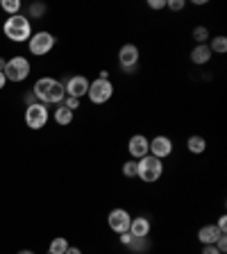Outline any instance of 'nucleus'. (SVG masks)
Instances as JSON below:
<instances>
[{
    "label": "nucleus",
    "instance_id": "nucleus-1",
    "mask_svg": "<svg viewBox=\"0 0 227 254\" xmlns=\"http://www.w3.org/2000/svg\"><path fill=\"white\" fill-rule=\"evenodd\" d=\"M34 95L41 105H62L64 98H66V91H64V82L55 77H41L34 82Z\"/></svg>",
    "mask_w": 227,
    "mask_h": 254
},
{
    "label": "nucleus",
    "instance_id": "nucleus-2",
    "mask_svg": "<svg viewBox=\"0 0 227 254\" xmlns=\"http://www.w3.org/2000/svg\"><path fill=\"white\" fill-rule=\"evenodd\" d=\"M2 32L9 41H16V43H23V41H30L32 37V25H30V18L23 14H16V16H9L2 25Z\"/></svg>",
    "mask_w": 227,
    "mask_h": 254
},
{
    "label": "nucleus",
    "instance_id": "nucleus-3",
    "mask_svg": "<svg viewBox=\"0 0 227 254\" xmlns=\"http://www.w3.org/2000/svg\"><path fill=\"white\" fill-rule=\"evenodd\" d=\"M161 175H164V164H161V159L148 154V157H143L137 161V177H141V182H146V184L157 182Z\"/></svg>",
    "mask_w": 227,
    "mask_h": 254
},
{
    "label": "nucleus",
    "instance_id": "nucleus-4",
    "mask_svg": "<svg viewBox=\"0 0 227 254\" xmlns=\"http://www.w3.org/2000/svg\"><path fill=\"white\" fill-rule=\"evenodd\" d=\"M27 48H30V55H34V57H43V55H48L55 48V37L46 30L34 32V34L30 37V41H27Z\"/></svg>",
    "mask_w": 227,
    "mask_h": 254
},
{
    "label": "nucleus",
    "instance_id": "nucleus-5",
    "mask_svg": "<svg viewBox=\"0 0 227 254\" xmlns=\"http://www.w3.org/2000/svg\"><path fill=\"white\" fill-rule=\"evenodd\" d=\"M89 100L93 105H105V102L111 100V95H114V84H111L109 79H93L89 82Z\"/></svg>",
    "mask_w": 227,
    "mask_h": 254
},
{
    "label": "nucleus",
    "instance_id": "nucleus-6",
    "mask_svg": "<svg viewBox=\"0 0 227 254\" xmlns=\"http://www.w3.org/2000/svg\"><path fill=\"white\" fill-rule=\"evenodd\" d=\"M2 73H5L7 82H23V79H27V75H30V62H27L25 57H14L5 64V70H2Z\"/></svg>",
    "mask_w": 227,
    "mask_h": 254
},
{
    "label": "nucleus",
    "instance_id": "nucleus-7",
    "mask_svg": "<svg viewBox=\"0 0 227 254\" xmlns=\"http://www.w3.org/2000/svg\"><path fill=\"white\" fill-rule=\"evenodd\" d=\"M48 107L41 105V102H34V105H27L25 107V125L30 127V129H41V127H46L48 123Z\"/></svg>",
    "mask_w": 227,
    "mask_h": 254
},
{
    "label": "nucleus",
    "instance_id": "nucleus-8",
    "mask_svg": "<svg viewBox=\"0 0 227 254\" xmlns=\"http://www.w3.org/2000/svg\"><path fill=\"white\" fill-rule=\"evenodd\" d=\"M139 59H141V55H139V48L134 46V43H125V46L118 50V64H121V68L125 70L127 75L137 73Z\"/></svg>",
    "mask_w": 227,
    "mask_h": 254
},
{
    "label": "nucleus",
    "instance_id": "nucleus-9",
    "mask_svg": "<svg viewBox=\"0 0 227 254\" xmlns=\"http://www.w3.org/2000/svg\"><path fill=\"white\" fill-rule=\"evenodd\" d=\"M64 91H66V95L79 100V98H84L89 93V79L84 75H73V77H69L64 82Z\"/></svg>",
    "mask_w": 227,
    "mask_h": 254
},
{
    "label": "nucleus",
    "instance_id": "nucleus-10",
    "mask_svg": "<svg viewBox=\"0 0 227 254\" xmlns=\"http://www.w3.org/2000/svg\"><path fill=\"white\" fill-rule=\"evenodd\" d=\"M130 222H132V216L125 211V209H114V211H109V216H107V225H109L111 232L116 234H123L130 229Z\"/></svg>",
    "mask_w": 227,
    "mask_h": 254
},
{
    "label": "nucleus",
    "instance_id": "nucleus-11",
    "mask_svg": "<svg viewBox=\"0 0 227 254\" xmlns=\"http://www.w3.org/2000/svg\"><path fill=\"white\" fill-rule=\"evenodd\" d=\"M127 152H130V157H132L134 161L148 157L150 154V138H146L143 134H134V136L130 138V143H127Z\"/></svg>",
    "mask_w": 227,
    "mask_h": 254
},
{
    "label": "nucleus",
    "instance_id": "nucleus-12",
    "mask_svg": "<svg viewBox=\"0 0 227 254\" xmlns=\"http://www.w3.org/2000/svg\"><path fill=\"white\" fill-rule=\"evenodd\" d=\"M150 154L164 161L166 157L173 154V141H170L168 136H154L152 141H150Z\"/></svg>",
    "mask_w": 227,
    "mask_h": 254
},
{
    "label": "nucleus",
    "instance_id": "nucleus-13",
    "mask_svg": "<svg viewBox=\"0 0 227 254\" xmlns=\"http://www.w3.org/2000/svg\"><path fill=\"white\" fill-rule=\"evenodd\" d=\"M150 229H152V225H150L148 218L139 216V218H132V222H130V229H127V232L132 234L134 238H148Z\"/></svg>",
    "mask_w": 227,
    "mask_h": 254
},
{
    "label": "nucleus",
    "instance_id": "nucleus-14",
    "mask_svg": "<svg viewBox=\"0 0 227 254\" xmlns=\"http://www.w3.org/2000/svg\"><path fill=\"white\" fill-rule=\"evenodd\" d=\"M221 236H223V232L216 225H205V227H200V232H198V241H200L202 245H214Z\"/></svg>",
    "mask_w": 227,
    "mask_h": 254
},
{
    "label": "nucleus",
    "instance_id": "nucleus-15",
    "mask_svg": "<svg viewBox=\"0 0 227 254\" xmlns=\"http://www.w3.org/2000/svg\"><path fill=\"white\" fill-rule=\"evenodd\" d=\"M214 57V53L209 50V46L207 43H198L193 50H191V62L198 64V66H202V64H209Z\"/></svg>",
    "mask_w": 227,
    "mask_h": 254
},
{
    "label": "nucleus",
    "instance_id": "nucleus-16",
    "mask_svg": "<svg viewBox=\"0 0 227 254\" xmlns=\"http://www.w3.org/2000/svg\"><path fill=\"white\" fill-rule=\"evenodd\" d=\"M186 148H189V152H193V154H202L207 150V141L200 136V134H193V136H189V141H186Z\"/></svg>",
    "mask_w": 227,
    "mask_h": 254
},
{
    "label": "nucleus",
    "instance_id": "nucleus-17",
    "mask_svg": "<svg viewBox=\"0 0 227 254\" xmlns=\"http://www.w3.org/2000/svg\"><path fill=\"white\" fill-rule=\"evenodd\" d=\"M55 123L57 125H64V127H69L71 123H73V111L66 109L64 105H59L57 109H55Z\"/></svg>",
    "mask_w": 227,
    "mask_h": 254
},
{
    "label": "nucleus",
    "instance_id": "nucleus-18",
    "mask_svg": "<svg viewBox=\"0 0 227 254\" xmlns=\"http://www.w3.org/2000/svg\"><path fill=\"white\" fill-rule=\"evenodd\" d=\"M66 250H69V241L64 236H57L50 241V248H48V254H66Z\"/></svg>",
    "mask_w": 227,
    "mask_h": 254
},
{
    "label": "nucleus",
    "instance_id": "nucleus-19",
    "mask_svg": "<svg viewBox=\"0 0 227 254\" xmlns=\"http://www.w3.org/2000/svg\"><path fill=\"white\" fill-rule=\"evenodd\" d=\"M207 46H209V50H212V53H218V55L227 53V39L225 37H214L212 41L207 43Z\"/></svg>",
    "mask_w": 227,
    "mask_h": 254
},
{
    "label": "nucleus",
    "instance_id": "nucleus-20",
    "mask_svg": "<svg viewBox=\"0 0 227 254\" xmlns=\"http://www.w3.org/2000/svg\"><path fill=\"white\" fill-rule=\"evenodd\" d=\"M0 7L7 11L9 16H16L18 11H21V0H2L0 2Z\"/></svg>",
    "mask_w": 227,
    "mask_h": 254
},
{
    "label": "nucleus",
    "instance_id": "nucleus-21",
    "mask_svg": "<svg viewBox=\"0 0 227 254\" xmlns=\"http://www.w3.org/2000/svg\"><path fill=\"white\" fill-rule=\"evenodd\" d=\"M193 39H196L198 43H207V39H209V30H207L205 25L193 27Z\"/></svg>",
    "mask_w": 227,
    "mask_h": 254
},
{
    "label": "nucleus",
    "instance_id": "nucleus-22",
    "mask_svg": "<svg viewBox=\"0 0 227 254\" xmlns=\"http://www.w3.org/2000/svg\"><path fill=\"white\" fill-rule=\"evenodd\" d=\"M127 248H130V252H141V250H146L148 248V238H132V243L127 245Z\"/></svg>",
    "mask_w": 227,
    "mask_h": 254
},
{
    "label": "nucleus",
    "instance_id": "nucleus-23",
    "mask_svg": "<svg viewBox=\"0 0 227 254\" xmlns=\"http://www.w3.org/2000/svg\"><path fill=\"white\" fill-rule=\"evenodd\" d=\"M123 175H125V177H137V161H125V164H123Z\"/></svg>",
    "mask_w": 227,
    "mask_h": 254
},
{
    "label": "nucleus",
    "instance_id": "nucleus-24",
    "mask_svg": "<svg viewBox=\"0 0 227 254\" xmlns=\"http://www.w3.org/2000/svg\"><path fill=\"white\" fill-rule=\"evenodd\" d=\"M62 105L66 107V109H71V111L79 109V100H77V98H71V95H66V98H64V102H62Z\"/></svg>",
    "mask_w": 227,
    "mask_h": 254
},
{
    "label": "nucleus",
    "instance_id": "nucleus-25",
    "mask_svg": "<svg viewBox=\"0 0 227 254\" xmlns=\"http://www.w3.org/2000/svg\"><path fill=\"white\" fill-rule=\"evenodd\" d=\"M46 14V5H30V16L32 18H41Z\"/></svg>",
    "mask_w": 227,
    "mask_h": 254
},
{
    "label": "nucleus",
    "instance_id": "nucleus-26",
    "mask_svg": "<svg viewBox=\"0 0 227 254\" xmlns=\"http://www.w3.org/2000/svg\"><path fill=\"white\" fill-rule=\"evenodd\" d=\"M184 0H166V7H168V9H173V11H182L184 9Z\"/></svg>",
    "mask_w": 227,
    "mask_h": 254
},
{
    "label": "nucleus",
    "instance_id": "nucleus-27",
    "mask_svg": "<svg viewBox=\"0 0 227 254\" xmlns=\"http://www.w3.org/2000/svg\"><path fill=\"white\" fill-rule=\"evenodd\" d=\"M214 245H216V250H218L221 254H225V252H227V236H225V234H223V236L218 238V241H216Z\"/></svg>",
    "mask_w": 227,
    "mask_h": 254
},
{
    "label": "nucleus",
    "instance_id": "nucleus-28",
    "mask_svg": "<svg viewBox=\"0 0 227 254\" xmlns=\"http://www.w3.org/2000/svg\"><path fill=\"white\" fill-rule=\"evenodd\" d=\"M132 234H130V232H123V234H118V241H121V245H125V248H127V245H130V243H132Z\"/></svg>",
    "mask_w": 227,
    "mask_h": 254
},
{
    "label": "nucleus",
    "instance_id": "nucleus-29",
    "mask_svg": "<svg viewBox=\"0 0 227 254\" xmlns=\"http://www.w3.org/2000/svg\"><path fill=\"white\" fill-rule=\"evenodd\" d=\"M148 7H150V9H164V7H166V0H150V2H148Z\"/></svg>",
    "mask_w": 227,
    "mask_h": 254
},
{
    "label": "nucleus",
    "instance_id": "nucleus-30",
    "mask_svg": "<svg viewBox=\"0 0 227 254\" xmlns=\"http://www.w3.org/2000/svg\"><path fill=\"white\" fill-rule=\"evenodd\" d=\"M216 227H218V229H221V232H223V234H225V232H227V216H221V218H218V222H216Z\"/></svg>",
    "mask_w": 227,
    "mask_h": 254
},
{
    "label": "nucleus",
    "instance_id": "nucleus-31",
    "mask_svg": "<svg viewBox=\"0 0 227 254\" xmlns=\"http://www.w3.org/2000/svg\"><path fill=\"white\" fill-rule=\"evenodd\" d=\"M202 254H221L216 250V245H202Z\"/></svg>",
    "mask_w": 227,
    "mask_h": 254
},
{
    "label": "nucleus",
    "instance_id": "nucleus-32",
    "mask_svg": "<svg viewBox=\"0 0 227 254\" xmlns=\"http://www.w3.org/2000/svg\"><path fill=\"white\" fill-rule=\"evenodd\" d=\"M25 102H27V105H34V102H37V95H34V91L25 93Z\"/></svg>",
    "mask_w": 227,
    "mask_h": 254
},
{
    "label": "nucleus",
    "instance_id": "nucleus-33",
    "mask_svg": "<svg viewBox=\"0 0 227 254\" xmlns=\"http://www.w3.org/2000/svg\"><path fill=\"white\" fill-rule=\"evenodd\" d=\"M66 254H82V250H79V248H73V245H69V250H66Z\"/></svg>",
    "mask_w": 227,
    "mask_h": 254
},
{
    "label": "nucleus",
    "instance_id": "nucleus-34",
    "mask_svg": "<svg viewBox=\"0 0 227 254\" xmlns=\"http://www.w3.org/2000/svg\"><path fill=\"white\" fill-rule=\"evenodd\" d=\"M5 84H7V77H5V73H0V91L5 89Z\"/></svg>",
    "mask_w": 227,
    "mask_h": 254
},
{
    "label": "nucleus",
    "instance_id": "nucleus-35",
    "mask_svg": "<svg viewBox=\"0 0 227 254\" xmlns=\"http://www.w3.org/2000/svg\"><path fill=\"white\" fill-rule=\"evenodd\" d=\"M5 64H7V62H5V59H2V57H0V73L5 70Z\"/></svg>",
    "mask_w": 227,
    "mask_h": 254
},
{
    "label": "nucleus",
    "instance_id": "nucleus-36",
    "mask_svg": "<svg viewBox=\"0 0 227 254\" xmlns=\"http://www.w3.org/2000/svg\"><path fill=\"white\" fill-rule=\"evenodd\" d=\"M18 254H34V252H32V250H21Z\"/></svg>",
    "mask_w": 227,
    "mask_h": 254
}]
</instances>
